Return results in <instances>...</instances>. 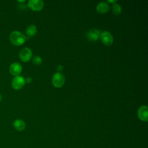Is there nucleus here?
Masks as SVG:
<instances>
[{"instance_id":"nucleus-18","label":"nucleus","mask_w":148,"mask_h":148,"mask_svg":"<svg viewBox=\"0 0 148 148\" xmlns=\"http://www.w3.org/2000/svg\"><path fill=\"white\" fill-rule=\"evenodd\" d=\"M25 1V0H21V1L18 0V1H17V2H19V3H23V2H24Z\"/></svg>"},{"instance_id":"nucleus-11","label":"nucleus","mask_w":148,"mask_h":148,"mask_svg":"<svg viewBox=\"0 0 148 148\" xmlns=\"http://www.w3.org/2000/svg\"><path fill=\"white\" fill-rule=\"evenodd\" d=\"M96 9L101 13H105L109 10V5L106 2H100L97 5Z\"/></svg>"},{"instance_id":"nucleus-5","label":"nucleus","mask_w":148,"mask_h":148,"mask_svg":"<svg viewBox=\"0 0 148 148\" xmlns=\"http://www.w3.org/2000/svg\"><path fill=\"white\" fill-rule=\"evenodd\" d=\"M32 52L28 47H24L19 53V58L23 62H28L32 58Z\"/></svg>"},{"instance_id":"nucleus-14","label":"nucleus","mask_w":148,"mask_h":148,"mask_svg":"<svg viewBox=\"0 0 148 148\" xmlns=\"http://www.w3.org/2000/svg\"><path fill=\"white\" fill-rule=\"evenodd\" d=\"M33 63L35 65H40L42 62V58L39 56H35L32 59Z\"/></svg>"},{"instance_id":"nucleus-1","label":"nucleus","mask_w":148,"mask_h":148,"mask_svg":"<svg viewBox=\"0 0 148 148\" xmlns=\"http://www.w3.org/2000/svg\"><path fill=\"white\" fill-rule=\"evenodd\" d=\"M27 39V37L18 31H13L9 35V40L10 42L16 46L23 45Z\"/></svg>"},{"instance_id":"nucleus-8","label":"nucleus","mask_w":148,"mask_h":148,"mask_svg":"<svg viewBox=\"0 0 148 148\" xmlns=\"http://www.w3.org/2000/svg\"><path fill=\"white\" fill-rule=\"evenodd\" d=\"M22 71L21 65L17 62H13L10 64L9 66V72L11 75L13 76H18Z\"/></svg>"},{"instance_id":"nucleus-16","label":"nucleus","mask_w":148,"mask_h":148,"mask_svg":"<svg viewBox=\"0 0 148 148\" xmlns=\"http://www.w3.org/2000/svg\"><path fill=\"white\" fill-rule=\"evenodd\" d=\"M62 68H63V66L61 65H59L57 67L58 72H61V71L62 70Z\"/></svg>"},{"instance_id":"nucleus-19","label":"nucleus","mask_w":148,"mask_h":148,"mask_svg":"<svg viewBox=\"0 0 148 148\" xmlns=\"http://www.w3.org/2000/svg\"><path fill=\"white\" fill-rule=\"evenodd\" d=\"M2 95H1V94H0V102L2 101Z\"/></svg>"},{"instance_id":"nucleus-13","label":"nucleus","mask_w":148,"mask_h":148,"mask_svg":"<svg viewBox=\"0 0 148 148\" xmlns=\"http://www.w3.org/2000/svg\"><path fill=\"white\" fill-rule=\"evenodd\" d=\"M112 10H113V12L114 13V14L118 15L121 12L122 8H121V6L119 4L116 3L113 4V7H112Z\"/></svg>"},{"instance_id":"nucleus-3","label":"nucleus","mask_w":148,"mask_h":148,"mask_svg":"<svg viewBox=\"0 0 148 148\" xmlns=\"http://www.w3.org/2000/svg\"><path fill=\"white\" fill-rule=\"evenodd\" d=\"M25 79L21 76H14L12 80V87L16 90L21 89L25 85Z\"/></svg>"},{"instance_id":"nucleus-12","label":"nucleus","mask_w":148,"mask_h":148,"mask_svg":"<svg viewBox=\"0 0 148 148\" xmlns=\"http://www.w3.org/2000/svg\"><path fill=\"white\" fill-rule=\"evenodd\" d=\"M37 32V28L35 25H29L28 26L25 30V33L27 37L34 36Z\"/></svg>"},{"instance_id":"nucleus-7","label":"nucleus","mask_w":148,"mask_h":148,"mask_svg":"<svg viewBox=\"0 0 148 148\" xmlns=\"http://www.w3.org/2000/svg\"><path fill=\"white\" fill-rule=\"evenodd\" d=\"M138 118L143 121L147 122L148 120V108L146 105H142L139 108L137 112Z\"/></svg>"},{"instance_id":"nucleus-10","label":"nucleus","mask_w":148,"mask_h":148,"mask_svg":"<svg viewBox=\"0 0 148 148\" xmlns=\"http://www.w3.org/2000/svg\"><path fill=\"white\" fill-rule=\"evenodd\" d=\"M13 126L18 131H22L25 128V123L21 119H16L13 123Z\"/></svg>"},{"instance_id":"nucleus-9","label":"nucleus","mask_w":148,"mask_h":148,"mask_svg":"<svg viewBox=\"0 0 148 148\" xmlns=\"http://www.w3.org/2000/svg\"><path fill=\"white\" fill-rule=\"evenodd\" d=\"M101 33L98 29H91L87 32L86 36L90 40H97L100 38Z\"/></svg>"},{"instance_id":"nucleus-17","label":"nucleus","mask_w":148,"mask_h":148,"mask_svg":"<svg viewBox=\"0 0 148 148\" xmlns=\"http://www.w3.org/2000/svg\"><path fill=\"white\" fill-rule=\"evenodd\" d=\"M108 2H110V3H113V4H114V3H116L117 1H116V0H113V1H110V0H109V1H108Z\"/></svg>"},{"instance_id":"nucleus-6","label":"nucleus","mask_w":148,"mask_h":148,"mask_svg":"<svg viewBox=\"0 0 148 148\" xmlns=\"http://www.w3.org/2000/svg\"><path fill=\"white\" fill-rule=\"evenodd\" d=\"M29 8L34 11H39L44 6V2L42 0H29L27 3Z\"/></svg>"},{"instance_id":"nucleus-15","label":"nucleus","mask_w":148,"mask_h":148,"mask_svg":"<svg viewBox=\"0 0 148 148\" xmlns=\"http://www.w3.org/2000/svg\"><path fill=\"white\" fill-rule=\"evenodd\" d=\"M25 83H30L32 82V78L31 77H27L25 79Z\"/></svg>"},{"instance_id":"nucleus-2","label":"nucleus","mask_w":148,"mask_h":148,"mask_svg":"<svg viewBox=\"0 0 148 148\" xmlns=\"http://www.w3.org/2000/svg\"><path fill=\"white\" fill-rule=\"evenodd\" d=\"M65 81V76L61 72L55 73L52 77V83L56 87H61Z\"/></svg>"},{"instance_id":"nucleus-4","label":"nucleus","mask_w":148,"mask_h":148,"mask_svg":"<svg viewBox=\"0 0 148 148\" xmlns=\"http://www.w3.org/2000/svg\"><path fill=\"white\" fill-rule=\"evenodd\" d=\"M100 38L102 43L106 46H110L113 42V37L108 31H102L101 33Z\"/></svg>"}]
</instances>
